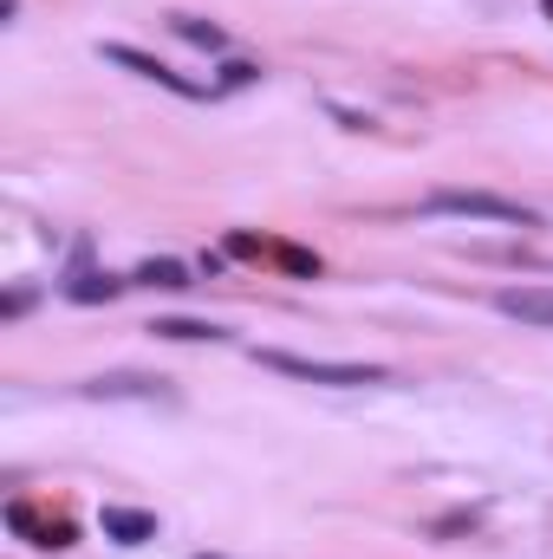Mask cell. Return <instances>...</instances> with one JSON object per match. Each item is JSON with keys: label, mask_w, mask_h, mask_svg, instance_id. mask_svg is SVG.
Wrapping results in <instances>:
<instances>
[{"label": "cell", "mask_w": 553, "mask_h": 559, "mask_svg": "<svg viewBox=\"0 0 553 559\" xmlns=\"http://www.w3.org/2000/svg\"><path fill=\"white\" fill-rule=\"evenodd\" d=\"M423 215H456V222H502V228H534V209L515 195H489V189H436L423 195Z\"/></svg>", "instance_id": "6da1fadb"}, {"label": "cell", "mask_w": 553, "mask_h": 559, "mask_svg": "<svg viewBox=\"0 0 553 559\" xmlns=\"http://www.w3.org/2000/svg\"><path fill=\"white\" fill-rule=\"evenodd\" d=\"M268 371L299 378V384H332V391H358V384H391L385 365H332V358H299V352H255Z\"/></svg>", "instance_id": "7a4b0ae2"}, {"label": "cell", "mask_w": 553, "mask_h": 559, "mask_svg": "<svg viewBox=\"0 0 553 559\" xmlns=\"http://www.w3.org/2000/svg\"><path fill=\"white\" fill-rule=\"evenodd\" d=\"M92 404H176V391L169 384H156V378H138V371H111V378H92V384H79Z\"/></svg>", "instance_id": "3957f363"}, {"label": "cell", "mask_w": 553, "mask_h": 559, "mask_svg": "<svg viewBox=\"0 0 553 559\" xmlns=\"http://www.w3.org/2000/svg\"><path fill=\"white\" fill-rule=\"evenodd\" d=\"M111 66H125V72H138V79H150V85H163V92H176V98H202L209 85H196V79H183V72H169L163 59H150V52H138V46H98Z\"/></svg>", "instance_id": "277c9868"}, {"label": "cell", "mask_w": 553, "mask_h": 559, "mask_svg": "<svg viewBox=\"0 0 553 559\" xmlns=\"http://www.w3.org/2000/svg\"><path fill=\"white\" fill-rule=\"evenodd\" d=\"M495 312H508V319H521V325L553 332V286H502V293H495Z\"/></svg>", "instance_id": "5b68a950"}, {"label": "cell", "mask_w": 553, "mask_h": 559, "mask_svg": "<svg viewBox=\"0 0 553 559\" xmlns=\"http://www.w3.org/2000/svg\"><path fill=\"white\" fill-rule=\"evenodd\" d=\"M7 527H13L20 540H33V547H72V527H66V521L33 514L26 501H13V508H7Z\"/></svg>", "instance_id": "8992f818"}, {"label": "cell", "mask_w": 553, "mask_h": 559, "mask_svg": "<svg viewBox=\"0 0 553 559\" xmlns=\"http://www.w3.org/2000/svg\"><path fill=\"white\" fill-rule=\"evenodd\" d=\"M105 540H118V547L156 540V514H143V508H105Z\"/></svg>", "instance_id": "52a82bcc"}, {"label": "cell", "mask_w": 553, "mask_h": 559, "mask_svg": "<svg viewBox=\"0 0 553 559\" xmlns=\"http://www.w3.org/2000/svg\"><path fill=\"white\" fill-rule=\"evenodd\" d=\"M150 332H163V338H183V345H202V338L215 345V338H228L222 325H202V319H156Z\"/></svg>", "instance_id": "ba28073f"}, {"label": "cell", "mask_w": 553, "mask_h": 559, "mask_svg": "<svg viewBox=\"0 0 553 559\" xmlns=\"http://www.w3.org/2000/svg\"><path fill=\"white\" fill-rule=\"evenodd\" d=\"M169 26H176L189 46H209V52H222V46H228V33H222V26H209V20H196V13H176Z\"/></svg>", "instance_id": "9c48e42d"}, {"label": "cell", "mask_w": 553, "mask_h": 559, "mask_svg": "<svg viewBox=\"0 0 553 559\" xmlns=\"http://www.w3.org/2000/svg\"><path fill=\"white\" fill-rule=\"evenodd\" d=\"M138 286H169L176 293V286H196V280H189V267H176V261H150V267H138Z\"/></svg>", "instance_id": "30bf717a"}, {"label": "cell", "mask_w": 553, "mask_h": 559, "mask_svg": "<svg viewBox=\"0 0 553 559\" xmlns=\"http://www.w3.org/2000/svg\"><path fill=\"white\" fill-rule=\"evenodd\" d=\"M66 293H72V299H111V293H125V280H98V274H85V280H72V286H66Z\"/></svg>", "instance_id": "8fae6325"}, {"label": "cell", "mask_w": 553, "mask_h": 559, "mask_svg": "<svg viewBox=\"0 0 553 559\" xmlns=\"http://www.w3.org/2000/svg\"><path fill=\"white\" fill-rule=\"evenodd\" d=\"M255 79H261L255 66H222V85H255Z\"/></svg>", "instance_id": "7c38bea8"}, {"label": "cell", "mask_w": 553, "mask_h": 559, "mask_svg": "<svg viewBox=\"0 0 553 559\" xmlns=\"http://www.w3.org/2000/svg\"><path fill=\"white\" fill-rule=\"evenodd\" d=\"M196 559H215V554H196Z\"/></svg>", "instance_id": "4fadbf2b"}]
</instances>
